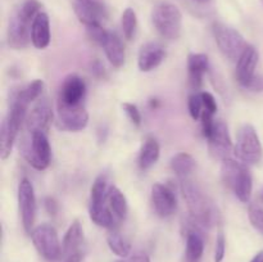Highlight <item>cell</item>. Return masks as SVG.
I'll use <instances>...</instances> for the list:
<instances>
[{
    "mask_svg": "<svg viewBox=\"0 0 263 262\" xmlns=\"http://www.w3.org/2000/svg\"><path fill=\"white\" fill-rule=\"evenodd\" d=\"M181 193L186 202L190 218L200 228H212L218 220V212L207 194L187 177L181 179Z\"/></svg>",
    "mask_w": 263,
    "mask_h": 262,
    "instance_id": "1",
    "label": "cell"
},
{
    "mask_svg": "<svg viewBox=\"0 0 263 262\" xmlns=\"http://www.w3.org/2000/svg\"><path fill=\"white\" fill-rule=\"evenodd\" d=\"M221 179L240 202L248 203L253 190V179L246 163L229 158L221 163Z\"/></svg>",
    "mask_w": 263,
    "mask_h": 262,
    "instance_id": "2",
    "label": "cell"
},
{
    "mask_svg": "<svg viewBox=\"0 0 263 262\" xmlns=\"http://www.w3.org/2000/svg\"><path fill=\"white\" fill-rule=\"evenodd\" d=\"M152 22L157 32L167 40H176L181 35V10L170 2H161L152 10Z\"/></svg>",
    "mask_w": 263,
    "mask_h": 262,
    "instance_id": "3",
    "label": "cell"
},
{
    "mask_svg": "<svg viewBox=\"0 0 263 262\" xmlns=\"http://www.w3.org/2000/svg\"><path fill=\"white\" fill-rule=\"evenodd\" d=\"M235 154L246 164H257L261 162L263 148L258 134L252 125H243L239 128Z\"/></svg>",
    "mask_w": 263,
    "mask_h": 262,
    "instance_id": "4",
    "label": "cell"
},
{
    "mask_svg": "<svg viewBox=\"0 0 263 262\" xmlns=\"http://www.w3.org/2000/svg\"><path fill=\"white\" fill-rule=\"evenodd\" d=\"M23 157L36 170H45L51 159V148L45 133H30V139L23 141Z\"/></svg>",
    "mask_w": 263,
    "mask_h": 262,
    "instance_id": "5",
    "label": "cell"
},
{
    "mask_svg": "<svg viewBox=\"0 0 263 262\" xmlns=\"http://www.w3.org/2000/svg\"><path fill=\"white\" fill-rule=\"evenodd\" d=\"M212 31L216 44L221 53L231 61L239 59L244 49L247 48V43L243 35L235 28L218 22L213 23Z\"/></svg>",
    "mask_w": 263,
    "mask_h": 262,
    "instance_id": "6",
    "label": "cell"
},
{
    "mask_svg": "<svg viewBox=\"0 0 263 262\" xmlns=\"http://www.w3.org/2000/svg\"><path fill=\"white\" fill-rule=\"evenodd\" d=\"M32 243L40 256L48 261H57L62 254V246L57 230L51 225L41 223L30 234Z\"/></svg>",
    "mask_w": 263,
    "mask_h": 262,
    "instance_id": "7",
    "label": "cell"
},
{
    "mask_svg": "<svg viewBox=\"0 0 263 262\" xmlns=\"http://www.w3.org/2000/svg\"><path fill=\"white\" fill-rule=\"evenodd\" d=\"M18 207L23 229L26 233L31 234L36 218V197L32 182L27 177H23L18 185Z\"/></svg>",
    "mask_w": 263,
    "mask_h": 262,
    "instance_id": "8",
    "label": "cell"
},
{
    "mask_svg": "<svg viewBox=\"0 0 263 262\" xmlns=\"http://www.w3.org/2000/svg\"><path fill=\"white\" fill-rule=\"evenodd\" d=\"M208 140V151L211 156L218 161H225L231 158V154L235 153V146L231 140L229 127L223 121L218 120L215 122L212 134L210 135Z\"/></svg>",
    "mask_w": 263,
    "mask_h": 262,
    "instance_id": "9",
    "label": "cell"
},
{
    "mask_svg": "<svg viewBox=\"0 0 263 262\" xmlns=\"http://www.w3.org/2000/svg\"><path fill=\"white\" fill-rule=\"evenodd\" d=\"M58 127L64 131H77L84 130L89 123V113L82 104H66L58 102V117H57Z\"/></svg>",
    "mask_w": 263,
    "mask_h": 262,
    "instance_id": "10",
    "label": "cell"
},
{
    "mask_svg": "<svg viewBox=\"0 0 263 262\" xmlns=\"http://www.w3.org/2000/svg\"><path fill=\"white\" fill-rule=\"evenodd\" d=\"M32 20L25 17L20 9L14 12L8 23V45L15 50H21L31 43V26Z\"/></svg>",
    "mask_w": 263,
    "mask_h": 262,
    "instance_id": "11",
    "label": "cell"
},
{
    "mask_svg": "<svg viewBox=\"0 0 263 262\" xmlns=\"http://www.w3.org/2000/svg\"><path fill=\"white\" fill-rule=\"evenodd\" d=\"M73 10L80 22L86 27L102 25L108 18V7L104 0H73Z\"/></svg>",
    "mask_w": 263,
    "mask_h": 262,
    "instance_id": "12",
    "label": "cell"
},
{
    "mask_svg": "<svg viewBox=\"0 0 263 262\" xmlns=\"http://www.w3.org/2000/svg\"><path fill=\"white\" fill-rule=\"evenodd\" d=\"M53 118L54 113L50 102H49L48 98H43L31 109V112L27 113V117L25 121L26 130L28 133L40 131V133L48 134L51 122H53Z\"/></svg>",
    "mask_w": 263,
    "mask_h": 262,
    "instance_id": "13",
    "label": "cell"
},
{
    "mask_svg": "<svg viewBox=\"0 0 263 262\" xmlns=\"http://www.w3.org/2000/svg\"><path fill=\"white\" fill-rule=\"evenodd\" d=\"M152 203L156 213L162 218L174 215L177 207L176 195L171 188L159 182L152 186Z\"/></svg>",
    "mask_w": 263,
    "mask_h": 262,
    "instance_id": "14",
    "label": "cell"
},
{
    "mask_svg": "<svg viewBox=\"0 0 263 262\" xmlns=\"http://www.w3.org/2000/svg\"><path fill=\"white\" fill-rule=\"evenodd\" d=\"M85 94H86V84L84 80L77 74H69L62 84L58 102L71 105L82 104Z\"/></svg>",
    "mask_w": 263,
    "mask_h": 262,
    "instance_id": "15",
    "label": "cell"
},
{
    "mask_svg": "<svg viewBox=\"0 0 263 262\" xmlns=\"http://www.w3.org/2000/svg\"><path fill=\"white\" fill-rule=\"evenodd\" d=\"M200 228L194 220L189 218L186 223L185 234H186V248H185V262H200L204 252V239L199 233Z\"/></svg>",
    "mask_w": 263,
    "mask_h": 262,
    "instance_id": "16",
    "label": "cell"
},
{
    "mask_svg": "<svg viewBox=\"0 0 263 262\" xmlns=\"http://www.w3.org/2000/svg\"><path fill=\"white\" fill-rule=\"evenodd\" d=\"M166 58V50L156 41L144 44L139 50L138 66L141 72H151L159 66Z\"/></svg>",
    "mask_w": 263,
    "mask_h": 262,
    "instance_id": "17",
    "label": "cell"
},
{
    "mask_svg": "<svg viewBox=\"0 0 263 262\" xmlns=\"http://www.w3.org/2000/svg\"><path fill=\"white\" fill-rule=\"evenodd\" d=\"M257 63H258V51L254 46L247 45L241 55L239 57L235 71L236 80L243 87H246V85L256 74L254 71H256Z\"/></svg>",
    "mask_w": 263,
    "mask_h": 262,
    "instance_id": "18",
    "label": "cell"
},
{
    "mask_svg": "<svg viewBox=\"0 0 263 262\" xmlns=\"http://www.w3.org/2000/svg\"><path fill=\"white\" fill-rule=\"evenodd\" d=\"M31 43L36 49H45L50 44V21L45 12H40L31 26Z\"/></svg>",
    "mask_w": 263,
    "mask_h": 262,
    "instance_id": "19",
    "label": "cell"
},
{
    "mask_svg": "<svg viewBox=\"0 0 263 262\" xmlns=\"http://www.w3.org/2000/svg\"><path fill=\"white\" fill-rule=\"evenodd\" d=\"M210 68V59L204 53H192L187 57V69H189V81L194 90L202 86L203 74Z\"/></svg>",
    "mask_w": 263,
    "mask_h": 262,
    "instance_id": "20",
    "label": "cell"
},
{
    "mask_svg": "<svg viewBox=\"0 0 263 262\" xmlns=\"http://www.w3.org/2000/svg\"><path fill=\"white\" fill-rule=\"evenodd\" d=\"M102 48L104 49V53L107 55L108 61L109 63L112 64L113 67L116 68H120L125 64L126 61V51H125V46H123L122 41L121 39L118 38L117 33L116 32H110L108 33L107 39L103 43Z\"/></svg>",
    "mask_w": 263,
    "mask_h": 262,
    "instance_id": "21",
    "label": "cell"
},
{
    "mask_svg": "<svg viewBox=\"0 0 263 262\" xmlns=\"http://www.w3.org/2000/svg\"><path fill=\"white\" fill-rule=\"evenodd\" d=\"M82 240H84V230H82L80 221L74 220L64 234L63 241H62V251L67 256L79 252V247L81 246Z\"/></svg>",
    "mask_w": 263,
    "mask_h": 262,
    "instance_id": "22",
    "label": "cell"
},
{
    "mask_svg": "<svg viewBox=\"0 0 263 262\" xmlns=\"http://www.w3.org/2000/svg\"><path fill=\"white\" fill-rule=\"evenodd\" d=\"M159 154H161V148H159V143L157 141V139L148 136L144 140L140 153H139V167L141 170L151 169L158 161Z\"/></svg>",
    "mask_w": 263,
    "mask_h": 262,
    "instance_id": "23",
    "label": "cell"
},
{
    "mask_svg": "<svg viewBox=\"0 0 263 262\" xmlns=\"http://www.w3.org/2000/svg\"><path fill=\"white\" fill-rule=\"evenodd\" d=\"M89 216L90 220L95 225L100 226V228L110 229L115 225V217H113L112 210H109L104 203H100V204H92V203H90Z\"/></svg>",
    "mask_w": 263,
    "mask_h": 262,
    "instance_id": "24",
    "label": "cell"
},
{
    "mask_svg": "<svg viewBox=\"0 0 263 262\" xmlns=\"http://www.w3.org/2000/svg\"><path fill=\"white\" fill-rule=\"evenodd\" d=\"M108 200H109V207L113 215L118 220H125L128 212V204L125 194L117 186H110L108 192Z\"/></svg>",
    "mask_w": 263,
    "mask_h": 262,
    "instance_id": "25",
    "label": "cell"
},
{
    "mask_svg": "<svg viewBox=\"0 0 263 262\" xmlns=\"http://www.w3.org/2000/svg\"><path fill=\"white\" fill-rule=\"evenodd\" d=\"M44 89V82L41 80H35L31 84H28L27 86L22 87L21 90H17V91L13 94L12 99L17 100V102L22 103L23 105L28 107L32 102H35L39 97L41 95Z\"/></svg>",
    "mask_w": 263,
    "mask_h": 262,
    "instance_id": "26",
    "label": "cell"
},
{
    "mask_svg": "<svg viewBox=\"0 0 263 262\" xmlns=\"http://www.w3.org/2000/svg\"><path fill=\"white\" fill-rule=\"evenodd\" d=\"M20 130L10 125L9 121L5 118L2 125V143H0V157L3 161L8 158L12 153L13 145H14L15 138H17Z\"/></svg>",
    "mask_w": 263,
    "mask_h": 262,
    "instance_id": "27",
    "label": "cell"
},
{
    "mask_svg": "<svg viewBox=\"0 0 263 262\" xmlns=\"http://www.w3.org/2000/svg\"><path fill=\"white\" fill-rule=\"evenodd\" d=\"M171 169L177 176L186 177L187 175L192 174L195 169V159L192 154L185 153V152H180V153L175 154L171 159Z\"/></svg>",
    "mask_w": 263,
    "mask_h": 262,
    "instance_id": "28",
    "label": "cell"
},
{
    "mask_svg": "<svg viewBox=\"0 0 263 262\" xmlns=\"http://www.w3.org/2000/svg\"><path fill=\"white\" fill-rule=\"evenodd\" d=\"M107 243L110 251H112L116 256L125 258V257H128V254H130V243H128L121 234L110 233L107 238Z\"/></svg>",
    "mask_w": 263,
    "mask_h": 262,
    "instance_id": "29",
    "label": "cell"
},
{
    "mask_svg": "<svg viewBox=\"0 0 263 262\" xmlns=\"http://www.w3.org/2000/svg\"><path fill=\"white\" fill-rule=\"evenodd\" d=\"M108 192L109 188L107 184V176L105 175H99L92 182L91 190H90V197H91L92 204H100L104 203L108 198Z\"/></svg>",
    "mask_w": 263,
    "mask_h": 262,
    "instance_id": "30",
    "label": "cell"
},
{
    "mask_svg": "<svg viewBox=\"0 0 263 262\" xmlns=\"http://www.w3.org/2000/svg\"><path fill=\"white\" fill-rule=\"evenodd\" d=\"M121 27H122L123 36L127 40H133L138 28V17L133 8H126L121 17Z\"/></svg>",
    "mask_w": 263,
    "mask_h": 262,
    "instance_id": "31",
    "label": "cell"
},
{
    "mask_svg": "<svg viewBox=\"0 0 263 262\" xmlns=\"http://www.w3.org/2000/svg\"><path fill=\"white\" fill-rule=\"evenodd\" d=\"M187 109H189V113L193 120L197 121L202 117L204 107H203V100L200 92L195 91L193 94H190L189 99H187Z\"/></svg>",
    "mask_w": 263,
    "mask_h": 262,
    "instance_id": "32",
    "label": "cell"
},
{
    "mask_svg": "<svg viewBox=\"0 0 263 262\" xmlns=\"http://www.w3.org/2000/svg\"><path fill=\"white\" fill-rule=\"evenodd\" d=\"M86 30H87V36L90 38V40L94 41L95 44H98V45L100 46L103 45V43H104L105 39H107L108 33H109V31L105 30L102 25L89 26V27H86Z\"/></svg>",
    "mask_w": 263,
    "mask_h": 262,
    "instance_id": "33",
    "label": "cell"
},
{
    "mask_svg": "<svg viewBox=\"0 0 263 262\" xmlns=\"http://www.w3.org/2000/svg\"><path fill=\"white\" fill-rule=\"evenodd\" d=\"M248 217L252 226L263 235V208L258 205H251L248 211Z\"/></svg>",
    "mask_w": 263,
    "mask_h": 262,
    "instance_id": "34",
    "label": "cell"
},
{
    "mask_svg": "<svg viewBox=\"0 0 263 262\" xmlns=\"http://www.w3.org/2000/svg\"><path fill=\"white\" fill-rule=\"evenodd\" d=\"M213 113L208 112V110H204L203 109V113H202V117H200V120H202V134L203 136H204L205 139L210 138V135L212 134V130H213V126H215V122L216 121L213 120Z\"/></svg>",
    "mask_w": 263,
    "mask_h": 262,
    "instance_id": "35",
    "label": "cell"
},
{
    "mask_svg": "<svg viewBox=\"0 0 263 262\" xmlns=\"http://www.w3.org/2000/svg\"><path fill=\"white\" fill-rule=\"evenodd\" d=\"M122 108L134 125L136 126L141 125V113L135 104H133V103H123Z\"/></svg>",
    "mask_w": 263,
    "mask_h": 262,
    "instance_id": "36",
    "label": "cell"
},
{
    "mask_svg": "<svg viewBox=\"0 0 263 262\" xmlns=\"http://www.w3.org/2000/svg\"><path fill=\"white\" fill-rule=\"evenodd\" d=\"M226 253V238L223 233H218L215 247V262H222Z\"/></svg>",
    "mask_w": 263,
    "mask_h": 262,
    "instance_id": "37",
    "label": "cell"
},
{
    "mask_svg": "<svg viewBox=\"0 0 263 262\" xmlns=\"http://www.w3.org/2000/svg\"><path fill=\"white\" fill-rule=\"evenodd\" d=\"M203 100V107H204V110H208V112L216 115L217 112V102H216L215 97H213L211 92L208 91H202L200 92Z\"/></svg>",
    "mask_w": 263,
    "mask_h": 262,
    "instance_id": "38",
    "label": "cell"
},
{
    "mask_svg": "<svg viewBox=\"0 0 263 262\" xmlns=\"http://www.w3.org/2000/svg\"><path fill=\"white\" fill-rule=\"evenodd\" d=\"M246 89L253 92L263 91V74H254L253 79L246 85Z\"/></svg>",
    "mask_w": 263,
    "mask_h": 262,
    "instance_id": "39",
    "label": "cell"
},
{
    "mask_svg": "<svg viewBox=\"0 0 263 262\" xmlns=\"http://www.w3.org/2000/svg\"><path fill=\"white\" fill-rule=\"evenodd\" d=\"M44 207L50 216H55L59 211V204L53 197H46L44 199Z\"/></svg>",
    "mask_w": 263,
    "mask_h": 262,
    "instance_id": "40",
    "label": "cell"
},
{
    "mask_svg": "<svg viewBox=\"0 0 263 262\" xmlns=\"http://www.w3.org/2000/svg\"><path fill=\"white\" fill-rule=\"evenodd\" d=\"M90 68H91V73L94 74V76H97V77H104L105 76V68L100 61L91 62V66H90Z\"/></svg>",
    "mask_w": 263,
    "mask_h": 262,
    "instance_id": "41",
    "label": "cell"
},
{
    "mask_svg": "<svg viewBox=\"0 0 263 262\" xmlns=\"http://www.w3.org/2000/svg\"><path fill=\"white\" fill-rule=\"evenodd\" d=\"M126 262H151V258L144 252H138V253H134L133 256L128 257V259Z\"/></svg>",
    "mask_w": 263,
    "mask_h": 262,
    "instance_id": "42",
    "label": "cell"
},
{
    "mask_svg": "<svg viewBox=\"0 0 263 262\" xmlns=\"http://www.w3.org/2000/svg\"><path fill=\"white\" fill-rule=\"evenodd\" d=\"M82 261V253L81 252H76V253H72L69 256H67L66 261L64 262H81Z\"/></svg>",
    "mask_w": 263,
    "mask_h": 262,
    "instance_id": "43",
    "label": "cell"
},
{
    "mask_svg": "<svg viewBox=\"0 0 263 262\" xmlns=\"http://www.w3.org/2000/svg\"><path fill=\"white\" fill-rule=\"evenodd\" d=\"M251 262H263V251L258 252V253L252 258Z\"/></svg>",
    "mask_w": 263,
    "mask_h": 262,
    "instance_id": "44",
    "label": "cell"
},
{
    "mask_svg": "<svg viewBox=\"0 0 263 262\" xmlns=\"http://www.w3.org/2000/svg\"><path fill=\"white\" fill-rule=\"evenodd\" d=\"M197 3H200V4H204V3H208L210 0H195Z\"/></svg>",
    "mask_w": 263,
    "mask_h": 262,
    "instance_id": "45",
    "label": "cell"
},
{
    "mask_svg": "<svg viewBox=\"0 0 263 262\" xmlns=\"http://www.w3.org/2000/svg\"><path fill=\"white\" fill-rule=\"evenodd\" d=\"M262 198H263V192H262Z\"/></svg>",
    "mask_w": 263,
    "mask_h": 262,
    "instance_id": "46",
    "label": "cell"
},
{
    "mask_svg": "<svg viewBox=\"0 0 263 262\" xmlns=\"http://www.w3.org/2000/svg\"><path fill=\"white\" fill-rule=\"evenodd\" d=\"M262 3H263V0H262Z\"/></svg>",
    "mask_w": 263,
    "mask_h": 262,
    "instance_id": "47",
    "label": "cell"
}]
</instances>
